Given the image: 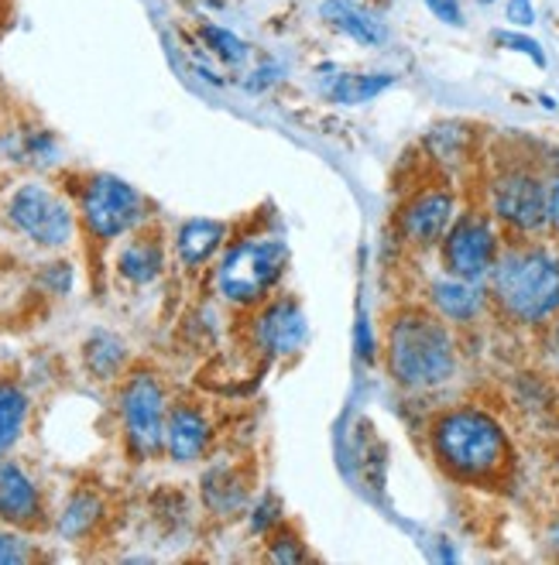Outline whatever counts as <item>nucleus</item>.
<instances>
[{
	"mask_svg": "<svg viewBox=\"0 0 559 565\" xmlns=\"http://www.w3.org/2000/svg\"><path fill=\"white\" fill-rule=\"evenodd\" d=\"M384 360L395 384L408 390H433L457 371V346L446 325L422 309H405L389 325Z\"/></svg>",
	"mask_w": 559,
	"mask_h": 565,
	"instance_id": "f257e3e1",
	"label": "nucleus"
},
{
	"mask_svg": "<svg viewBox=\"0 0 559 565\" xmlns=\"http://www.w3.org/2000/svg\"><path fill=\"white\" fill-rule=\"evenodd\" d=\"M433 455L460 480H487L508 463V436L481 408H454L433 422Z\"/></svg>",
	"mask_w": 559,
	"mask_h": 565,
	"instance_id": "f03ea898",
	"label": "nucleus"
},
{
	"mask_svg": "<svg viewBox=\"0 0 559 565\" xmlns=\"http://www.w3.org/2000/svg\"><path fill=\"white\" fill-rule=\"evenodd\" d=\"M491 292L514 322H546L559 312V257L543 247H511L491 268Z\"/></svg>",
	"mask_w": 559,
	"mask_h": 565,
	"instance_id": "7ed1b4c3",
	"label": "nucleus"
},
{
	"mask_svg": "<svg viewBox=\"0 0 559 565\" xmlns=\"http://www.w3.org/2000/svg\"><path fill=\"white\" fill-rule=\"evenodd\" d=\"M285 265H289V247L278 236H251V241L233 244L220 257L217 288L227 301L254 306L285 274Z\"/></svg>",
	"mask_w": 559,
	"mask_h": 565,
	"instance_id": "20e7f679",
	"label": "nucleus"
},
{
	"mask_svg": "<svg viewBox=\"0 0 559 565\" xmlns=\"http://www.w3.org/2000/svg\"><path fill=\"white\" fill-rule=\"evenodd\" d=\"M79 213L97 241H117L144 220V200L117 176H93L82 185Z\"/></svg>",
	"mask_w": 559,
	"mask_h": 565,
	"instance_id": "39448f33",
	"label": "nucleus"
},
{
	"mask_svg": "<svg viewBox=\"0 0 559 565\" xmlns=\"http://www.w3.org/2000/svg\"><path fill=\"white\" fill-rule=\"evenodd\" d=\"M8 220L38 247H66L76 233V216L69 203L49 185H21L8 203Z\"/></svg>",
	"mask_w": 559,
	"mask_h": 565,
	"instance_id": "423d86ee",
	"label": "nucleus"
},
{
	"mask_svg": "<svg viewBox=\"0 0 559 565\" xmlns=\"http://www.w3.org/2000/svg\"><path fill=\"white\" fill-rule=\"evenodd\" d=\"M120 419L127 428V442L138 455H155L165 449V390L155 374H135L120 390Z\"/></svg>",
	"mask_w": 559,
	"mask_h": 565,
	"instance_id": "0eeeda50",
	"label": "nucleus"
},
{
	"mask_svg": "<svg viewBox=\"0 0 559 565\" xmlns=\"http://www.w3.org/2000/svg\"><path fill=\"white\" fill-rule=\"evenodd\" d=\"M443 260L446 271L463 281H484L498 260V233H494L487 216L467 213L446 230L443 236Z\"/></svg>",
	"mask_w": 559,
	"mask_h": 565,
	"instance_id": "6e6552de",
	"label": "nucleus"
},
{
	"mask_svg": "<svg viewBox=\"0 0 559 565\" xmlns=\"http://www.w3.org/2000/svg\"><path fill=\"white\" fill-rule=\"evenodd\" d=\"M494 216L519 233H535L546 227V182L529 168H508L491 185Z\"/></svg>",
	"mask_w": 559,
	"mask_h": 565,
	"instance_id": "1a4fd4ad",
	"label": "nucleus"
},
{
	"mask_svg": "<svg viewBox=\"0 0 559 565\" xmlns=\"http://www.w3.org/2000/svg\"><path fill=\"white\" fill-rule=\"evenodd\" d=\"M254 336L262 350L275 357H295L309 343V322L303 309H298V301L278 298L254 319Z\"/></svg>",
	"mask_w": 559,
	"mask_h": 565,
	"instance_id": "9d476101",
	"label": "nucleus"
},
{
	"mask_svg": "<svg viewBox=\"0 0 559 565\" xmlns=\"http://www.w3.org/2000/svg\"><path fill=\"white\" fill-rule=\"evenodd\" d=\"M454 195L446 189H425L412 203L402 209V233L408 244L416 247H433L440 244L446 230L454 227Z\"/></svg>",
	"mask_w": 559,
	"mask_h": 565,
	"instance_id": "9b49d317",
	"label": "nucleus"
},
{
	"mask_svg": "<svg viewBox=\"0 0 559 565\" xmlns=\"http://www.w3.org/2000/svg\"><path fill=\"white\" fill-rule=\"evenodd\" d=\"M41 517V497L31 476L11 460H0V521L28 528Z\"/></svg>",
	"mask_w": 559,
	"mask_h": 565,
	"instance_id": "f8f14e48",
	"label": "nucleus"
},
{
	"mask_svg": "<svg viewBox=\"0 0 559 565\" xmlns=\"http://www.w3.org/2000/svg\"><path fill=\"white\" fill-rule=\"evenodd\" d=\"M209 442V422L192 405H176L165 422V449L176 463L200 460Z\"/></svg>",
	"mask_w": 559,
	"mask_h": 565,
	"instance_id": "ddd939ff",
	"label": "nucleus"
},
{
	"mask_svg": "<svg viewBox=\"0 0 559 565\" xmlns=\"http://www.w3.org/2000/svg\"><path fill=\"white\" fill-rule=\"evenodd\" d=\"M319 17L333 25L336 31H343L347 38L360 41V46H381L389 38V28L384 21L374 17L371 11H364L354 0H322L319 4Z\"/></svg>",
	"mask_w": 559,
	"mask_h": 565,
	"instance_id": "4468645a",
	"label": "nucleus"
},
{
	"mask_svg": "<svg viewBox=\"0 0 559 565\" xmlns=\"http://www.w3.org/2000/svg\"><path fill=\"white\" fill-rule=\"evenodd\" d=\"M429 298H433L436 312L449 322H470L484 309V292L478 288V281H463L454 274L443 281H433Z\"/></svg>",
	"mask_w": 559,
	"mask_h": 565,
	"instance_id": "2eb2a0df",
	"label": "nucleus"
},
{
	"mask_svg": "<svg viewBox=\"0 0 559 565\" xmlns=\"http://www.w3.org/2000/svg\"><path fill=\"white\" fill-rule=\"evenodd\" d=\"M227 227L220 220H186L176 233V251L186 268H200L224 247Z\"/></svg>",
	"mask_w": 559,
	"mask_h": 565,
	"instance_id": "dca6fc26",
	"label": "nucleus"
},
{
	"mask_svg": "<svg viewBox=\"0 0 559 565\" xmlns=\"http://www.w3.org/2000/svg\"><path fill=\"white\" fill-rule=\"evenodd\" d=\"M162 268H165L162 244L148 241V236L127 241L117 254V271H120V278L131 281V285H152V281L162 274Z\"/></svg>",
	"mask_w": 559,
	"mask_h": 565,
	"instance_id": "f3484780",
	"label": "nucleus"
},
{
	"mask_svg": "<svg viewBox=\"0 0 559 565\" xmlns=\"http://www.w3.org/2000/svg\"><path fill=\"white\" fill-rule=\"evenodd\" d=\"M82 360H86V371L97 381H114L127 363V343L114 333L97 330L82 343Z\"/></svg>",
	"mask_w": 559,
	"mask_h": 565,
	"instance_id": "a211bd4d",
	"label": "nucleus"
},
{
	"mask_svg": "<svg viewBox=\"0 0 559 565\" xmlns=\"http://www.w3.org/2000/svg\"><path fill=\"white\" fill-rule=\"evenodd\" d=\"M389 86H395L392 73H340L336 82L330 86V100L336 106H360L381 97Z\"/></svg>",
	"mask_w": 559,
	"mask_h": 565,
	"instance_id": "6ab92c4d",
	"label": "nucleus"
},
{
	"mask_svg": "<svg viewBox=\"0 0 559 565\" xmlns=\"http://www.w3.org/2000/svg\"><path fill=\"white\" fill-rule=\"evenodd\" d=\"M28 419V398L14 384H0V460L11 452V446L21 439Z\"/></svg>",
	"mask_w": 559,
	"mask_h": 565,
	"instance_id": "aec40b11",
	"label": "nucleus"
},
{
	"mask_svg": "<svg viewBox=\"0 0 559 565\" xmlns=\"http://www.w3.org/2000/svg\"><path fill=\"white\" fill-rule=\"evenodd\" d=\"M100 514H103L100 497L79 490V493H73V501L66 504V511L59 514V535L69 538V541L73 538H82L100 521Z\"/></svg>",
	"mask_w": 559,
	"mask_h": 565,
	"instance_id": "412c9836",
	"label": "nucleus"
},
{
	"mask_svg": "<svg viewBox=\"0 0 559 565\" xmlns=\"http://www.w3.org/2000/svg\"><path fill=\"white\" fill-rule=\"evenodd\" d=\"M203 487H206V504L217 514H230V511H238L244 504L241 484L227 480V473H209L203 480Z\"/></svg>",
	"mask_w": 559,
	"mask_h": 565,
	"instance_id": "4be33fe9",
	"label": "nucleus"
},
{
	"mask_svg": "<svg viewBox=\"0 0 559 565\" xmlns=\"http://www.w3.org/2000/svg\"><path fill=\"white\" fill-rule=\"evenodd\" d=\"M203 38H206V46L217 52L224 62H233V65H241L247 59V52H251L244 38H238V35L227 31V28H217V25H206L203 28Z\"/></svg>",
	"mask_w": 559,
	"mask_h": 565,
	"instance_id": "5701e85b",
	"label": "nucleus"
},
{
	"mask_svg": "<svg viewBox=\"0 0 559 565\" xmlns=\"http://www.w3.org/2000/svg\"><path fill=\"white\" fill-rule=\"evenodd\" d=\"M268 558H271V562H282V565H292V562H306L309 552L303 549V541H298L292 531H282V535H278V538L271 541Z\"/></svg>",
	"mask_w": 559,
	"mask_h": 565,
	"instance_id": "b1692460",
	"label": "nucleus"
},
{
	"mask_svg": "<svg viewBox=\"0 0 559 565\" xmlns=\"http://www.w3.org/2000/svg\"><path fill=\"white\" fill-rule=\"evenodd\" d=\"M494 41H498V46H505V49H511V52L529 55L535 65H539V69H546V52H543V46L535 38L514 35V31H498V35H494Z\"/></svg>",
	"mask_w": 559,
	"mask_h": 565,
	"instance_id": "393cba45",
	"label": "nucleus"
},
{
	"mask_svg": "<svg viewBox=\"0 0 559 565\" xmlns=\"http://www.w3.org/2000/svg\"><path fill=\"white\" fill-rule=\"evenodd\" d=\"M31 562L28 541L14 531H0V565H25Z\"/></svg>",
	"mask_w": 559,
	"mask_h": 565,
	"instance_id": "a878e982",
	"label": "nucleus"
},
{
	"mask_svg": "<svg viewBox=\"0 0 559 565\" xmlns=\"http://www.w3.org/2000/svg\"><path fill=\"white\" fill-rule=\"evenodd\" d=\"M354 343H357V354H360L364 363H374V360H378V339H374V333H371V322L364 319V316L357 319Z\"/></svg>",
	"mask_w": 559,
	"mask_h": 565,
	"instance_id": "bb28decb",
	"label": "nucleus"
},
{
	"mask_svg": "<svg viewBox=\"0 0 559 565\" xmlns=\"http://www.w3.org/2000/svg\"><path fill=\"white\" fill-rule=\"evenodd\" d=\"M425 8L433 11L443 25L449 28H460L463 25V11H460V0H425Z\"/></svg>",
	"mask_w": 559,
	"mask_h": 565,
	"instance_id": "cd10ccee",
	"label": "nucleus"
},
{
	"mask_svg": "<svg viewBox=\"0 0 559 565\" xmlns=\"http://www.w3.org/2000/svg\"><path fill=\"white\" fill-rule=\"evenodd\" d=\"M41 285H46L52 295H66L69 285H73V271H69V265H49V271L41 274Z\"/></svg>",
	"mask_w": 559,
	"mask_h": 565,
	"instance_id": "c85d7f7f",
	"label": "nucleus"
},
{
	"mask_svg": "<svg viewBox=\"0 0 559 565\" xmlns=\"http://www.w3.org/2000/svg\"><path fill=\"white\" fill-rule=\"evenodd\" d=\"M508 21L519 28H532L535 25V11H532V0H508Z\"/></svg>",
	"mask_w": 559,
	"mask_h": 565,
	"instance_id": "c756f323",
	"label": "nucleus"
},
{
	"mask_svg": "<svg viewBox=\"0 0 559 565\" xmlns=\"http://www.w3.org/2000/svg\"><path fill=\"white\" fill-rule=\"evenodd\" d=\"M275 511H278L275 497H268V501H262V504H257V511H254V521H251V528H254V531H268V528H271V521L278 517Z\"/></svg>",
	"mask_w": 559,
	"mask_h": 565,
	"instance_id": "7c9ffc66",
	"label": "nucleus"
},
{
	"mask_svg": "<svg viewBox=\"0 0 559 565\" xmlns=\"http://www.w3.org/2000/svg\"><path fill=\"white\" fill-rule=\"evenodd\" d=\"M546 223L559 230V176L546 185Z\"/></svg>",
	"mask_w": 559,
	"mask_h": 565,
	"instance_id": "2f4dec72",
	"label": "nucleus"
},
{
	"mask_svg": "<svg viewBox=\"0 0 559 565\" xmlns=\"http://www.w3.org/2000/svg\"><path fill=\"white\" fill-rule=\"evenodd\" d=\"M254 76H257V79H251L247 86H251V90H262V86H271V82L278 79V69H275V65H268V69H257Z\"/></svg>",
	"mask_w": 559,
	"mask_h": 565,
	"instance_id": "473e14b6",
	"label": "nucleus"
},
{
	"mask_svg": "<svg viewBox=\"0 0 559 565\" xmlns=\"http://www.w3.org/2000/svg\"><path fill=\"white\" fill-rule=\"evenodd\" d=\"M549 549H552V552L559 555V521H556V525L549 528Z\"/></svg>",
	"mask_w": 559,
	"mask_h": 565,
	"instance_id": "72a5a7b5",
	"label": "nucleus"
},
{
	"mask_svg": "<svg viewBox=\"0 0 559 565\" xmlns=\"http://www.w3.org/2000/svg\"><path fill=\"white\" fill-rule=\"evenodd\" d=\"M478 4H494V0H478Z\"/></svg>",
	"mask_w": 559,
	"mask_h": 565,
	"instance_id": "f704fd0d",
	"label": "nucleus"
}]
</instances>
